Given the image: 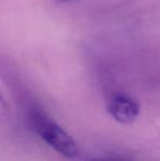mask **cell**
Returning <instances> with one entry per match:
<instances>
[{"label": "cell", "instance_id": "obj_1", "mask_svg": "<svg viewBox=\"0 0 160 161\" xmlns=\"http://www.w3.org/2000/svg\"><path fill=\"white\" fill-rule=\"evenodd\" d=\"M30 122L35 133L55 151L66 158L78 156L79 147L76 140L41 108H31Z\"/></svg>", "mask_w": 160, "mask_h": 161}, {"label": "cell", "instance_id": "obj_2", "mask_svg": "<svg viewBox=\"0 0 160 161\" xmlns=\"http://www.w3.org/2000/svg\"><path fill=\"white\" fill-rule=\"evenodd\" d=\"M108 112L116 122L121 124H132L137 119L139 106L133 97L119 93L109 100Z\"/></svg>", "mask_w": 160, "mask_h": 161}, {"label": "cell", "instance_id": "obj_3", "mask_svg": "<svg viewBox=\"0 0 160 161\" xmlns=\"http://www.w3.org/2000/svg\"><path fill=\"white\" fill-rule=\"evenodd\" d=\"M8 113H9L8 103H7L6 99H4L3 96L1 94V92H0V122L7 119Z\"/></svg>", "mask_w": 160, "mask_h": 161}, {"label": "cell", "instance_id": "obj_4", "mask_svg": "<svg viewBox=\"0 0 160 161\" xmlns=\"http://www.w3.org/2000/svg\"><path fill=\"white\" fill-rule=\"evenodd\" d=\"M89 161H130V159L122 156H110V157H101V158H94Z\"/></svg>", "mask_w": 160, "mask_h": 161}, {"label": "cell", "instance_id": "obj_5", "mask_svg": "<svg viewBox=\"0 0 160 161\" xmlns=\"http://www.w3.org/2000/svg\"><path fill=\"white\" fill-rule=\"evenodd\" d=\"M58 1H73V0H58Z\"/></svg>", "mask_w": 160, "mask_h": 161}]
</instances>
